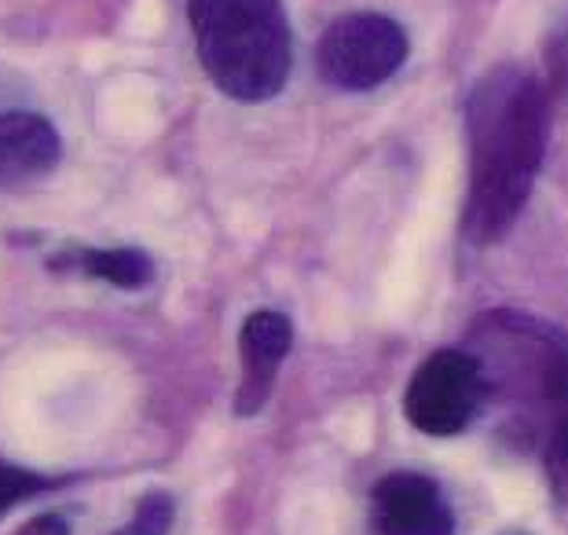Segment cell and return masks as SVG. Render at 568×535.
<instances>
[{
  "mask_svg": "<svg viewBox=\"0 0 568 535\" xmlns=\"http://www.w3.org/2000/svg\"><path fill=\"white\" fill-rule=\"evenodd\" d=\"M469 191L463 231L488 246L521 216L550 137L547 89L525 67L503 63L477 78L466 100Z\"/></svg>",
  "mask_w": 568,
  "mask_h": 535,
  "instance_id": "obj_1",
  "label": "cell"
},
{
  "mask_svg": "<svg viewBox=\"0 0 568 535\" xmlns=\"http://www.w3.org/2000/svg\"><path fill=\"white\" fill-rule=\"evenodd\" d=\"M199 63L235 103H264L283 92L294 67L283 0H187Z\"/></svg>",
  "mask_w": 568,
  "mask_h": 535,
  "instance_id": "obj_2",
  "label": "cell"
},
{
  "mask_svg": "<svg viewBox=\"0 0 568 535\" xmlns=\"http://www.w3.org/2000/svg\"><path fill=\"white\" fill-rule=\"evenodd\" d=\"M480 374L525 396L568 400V334L525 312H488L477 320Z\"/></svg>",
  "mask_w": 568,
  "mask_h": 535,
  "instance_id": "obj_3",
  "label": "cell"
},
{
  "mask_svg": "<svg viewBox=\"0 0 568 535\" xmlns=\"http://www.w3.org/2000/svg\"><path fill=\"white\" fill-rule=\"evenodd\" d=\"M410 55L404 27L378 11L337 16L316 41V70L331 89L371 92L393 81Z\"/></svg>",
  "mask_w": 568,
  "mask_h": 535,
  "instance_id": "obj_4",
  "label": "cell"
},
{
  "mask_svg": "<svg viewBox=\"0 0 568 535\" xmlns=\"http://www.w3.org/2000/svg\"><path fill=\"white\" fill-rule=\"evenodd\" d=\"M485 374L474 352L437 349L422 367L410 374L404 393V415L418 433L455 436L474 422L485 400Z\"/></svg>",
  "mask_w": 568,
  "mask_h": 535,
  "instance_id": "obj_5",
  "label": "cell"
},
{
  "mask_svg": "<svg viewBox=\"0 0 568 535\" xmlns=\"http://www.w3.org/2000/svg\"><path fill=\"white\" fill-rule=\"evenodd\" d=\"M374 535H455V514L437 481L422 473H385L371 492Z\"/></svg>",
  "mask_w": 568,
  "mask_h": 535,
  "instance_id": "obj_6",
  "label": "cell"
},
{
  "mask_svg": "<svg viewBox=\"0 0 568 535\" xmlns=\"http://www.w3.org/2000/svg\"><path fill=\"white\" fill-rule=\"evenodd\" d=\"M290 345H294V323L283 312L261 309L246 315L243 331H239V360H243V378H239L235 393L239 418H253L268 404Z\"/></svg>",
  "mask_w": 568,
  "mask_h": 535,
  "instance_id": "obj_7",
  "label": "cell"
},
{
  "mask_svg": "<svg viewBox=\"0 0 568 535\" xmlns=\"http://www.w3.org/2000/svg\"><path fill=\"white\" fill-rule=\"evenodd\" d=\"M63 158L55 125L27 107H0V191H19L44 180Z\"/></svg>",
  "mask_w": 568,
  "mask_h": 535,
  "instance_id": "obj_8",
  "label": "cell"
},
{
  "mask_svg": "<svg viewBox=\"0 0 568 535\" xmlns=\"http://www.w3.org/2000/svg\"><path fill=\"white\" fill-rule=\"evenodd\" d=\"M52 268H74V272L111 283L118 290H143L154 279V261L151 253L136 246H111V250H70L63 258H55Z\"/></svg>",
  "mask_w": 568,
  "mask_h": 535,
  "instance_id": "obj_9",
  "label": "cell"
},
{
  "mask_svg": "<svg viewBox=\"0 0 568 535\" xmlns=\"http://www.w3.org/2000/svg\"><path fill=\"white\" fill-rule=\"evenodd\" d=\"M176 521V503L165 492H148L132 509V517L111 535H169Z\"/></svg>",
  "mask_w": 568,
  "mask_h": 535,
  "instance_id": "obj_10",
  "label": "cell"
},
{
  "mask_svg": "<svg viewBox=\"0 0 568 535\" xmlns=\"http://www.w3.org/2000/svg\"><path fill=\"white\" fill-rule=\"evenodd\" d=\"M44 488H52V481L41 477V473L22 470V466H4V462H0V517H4L11 506L27 503V498H33Z\"/></svg>",
  "mask_w": 568,
  "mask_h": 535,
  "instance_id": "obj_11",
  "label": "cell"
},
{
  "mask_svg": "<svg viewBox=\"0 0 568 535\" xmlns=\"http://www.w3.org/2000/svg\"><path fill=\"white\" fill-rule=\"evenodd\" d=\"M547 477H550L554 495H558L561 503H568V422L558 425V433H554L547 444Z\"/></svg>",
  "mask_w": 568,
  "mask_h": 535,
  "instance_id": "obj_12",
  "label": "cell"
},
{
  "mask_svg": "<svg viewBox=\"0 0 568 535\" xmlns=\"http://www.w3.org/2000/svg\"><path fill=\"white\" fill-rule=\"evenodd\" d=\"M16 535H70V525L63 514H38V517H30Z\"/></svg>",
  "mask_w": 568,
  "mask_h": 535,
  "instance_id": "obj_13",
  "label": "cell"
},
{
  "mask_svg": "<svg viewBox=\"0 0 568 535\" xmlns=\"http://www.w3.org/2000/svg\"><path fill=\"white\" fill-rule=\"evenodd\" d=\"M506 535H525V532H506Z\"/></svg>",
  "mask_w": 568,
  "mask_h": 535,
  "instance_id": "obj_14",
  "label": "cell"
}]
</instances>
